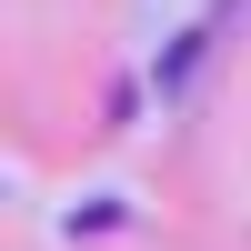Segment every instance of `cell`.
<instances>
[{"label": "cell", "mask_w": 251, "mask_h": 251, "mask_svg": "<svg viewBox=\"0 0 251 251\" xmlns=\"http://www.w3.org/2000/svg\"><path fill=\"white\" fill-rule=\"evenodd\" d=\"M100 231H121V201H80L71 211V241H100Z\"/></svg>", "instance_id": "obj_1"}, {"label": "cell", "mask_w": 251, "mask_h": 251, "mask_svg": "<svg viewBox=\"0 0 251 251\" xmlns=\"http://www.w3.org/2000/svg\"><path fill=\"white\" fill-rule=\"evenodd\" d=\"M191 71H201V40H171V60H161V91H181Z\"/></svg>", "instance_id": "obj_2"}]
</instances>
